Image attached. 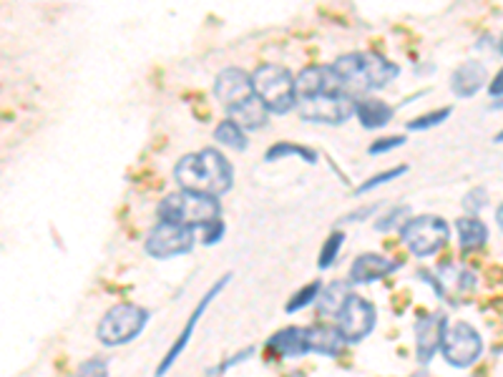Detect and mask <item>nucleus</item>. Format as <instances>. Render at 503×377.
Segmentation results:
<instances>
[{
	"instance_id": "nucleus-33",
	"label": "nucleus",
	"mask_w": 503,
	"mask_h": 377,
	"mask_svg": "<svg viewBox=\"0 0 503 377\" xmlns=\"http://www.w3.org/2000/svg\"><path fill=\"white\" fill-rule=\"evenodd\" d=\"M252 352H254V350H252V347H247V350L237 352L234 357H229V360H225V363L219 364V367H216L214 373H209V375H219V373H226L229 367H234V364L242 363V360H247V357H252Z\"/></svg>"
},
{
	"instance_id": "nucleus-8",
	"label": "nucleus",
	"mask_w": 503,
	"mask_h": 377,
	"mask_svg": "<svg viewBox=\"0 0 503 377\" xmlns=\"http://www.w3.org/2000/svg\"><path fill=\"white\" fill-rule=\"evenodd\" d=\"M197 244V234L194 229L181 224H172V222H159L151 226L149 237H146V254L154 259H172V257H181L189 254Z\"/></svg>"
},
{
	"instance_id": "nucleus-38",
	"label": "nucleus",
	"mask_w": 503,
	"mask_h": 377,
	"mask_svg": "<svg viewBox=\"0 0 503 377\" xmlns=\"http://www.w3.org/2000/svg\"><path fill=\"white\" fill-rule=\"evenodd\" d=\"M496 144H503V131L499 134V136H496Z\"/></svg>"
},
{
	"instance_id": "nucleus-6",
	"label": "nucleus",
	"mask_w": 503,
	"mask_h": 377,
	"mask_svg": "<svg viewBox=\"0 0 503 377\" xmlns=\"http://www.w3.org/2000/svg\"><path fill=\"white\" fill-rule=\"evenodd\" d=\"M401 237L402 244L408 250L413 251L415 257H433L438 254L448 239H451V226L443 216H436V214H418V216H410L405 224L401 226Z\"/></svg>"
},
{
	"instance_id": "nucleus-22",
	"label": "nucleus",
	"mask_w": 503,
	"mask_h": 377,
	"mask_svg": "<svg viewBox=\"0 0 503 377\" xmlns=\"http://www.w3.org/2000/svg\"><path fill=\"white\" fill-rule=\"evenodd\" d=\"M214 138H216V144H222L226 149H247V131L234 124V121H229V118H225L222 124L214 128Z\"/></svg>"
},
{
	"instance_id": "nucleus-23",
	"label": "nucleus",
	"mask_w": 503,
	"mask_h": 377,
	"mask_svg": "<svg viewBox=\"0 0 503 377\" xmlns=\"http://www.w3.org/2000/svg\"><path fill=\"white\" fill-rule=\"evenodd\" d=\"M282 156H300L302 162L307 163L317 162V153H314L313 149L300 146V144H289V141H279V144H275L272 149H267V153H264L267 162H277V159H282Z\"/></svg>"
},
{
	"instance_id": "nucleus-11",
	"label": "nucleus",
	"mask_w": 503,
	"mask_h": 377,
	"mask_svg": "<svg viewBox=\"0 0 503 377\" xmlns=\"http://www.w3.org/2000/svg\"><path fill=\"white\" fill-rule=\"evenodd\" d=\"M214 99L225 106L226 113H234L242 106H247L250 101L257 99L254 88H252V74H247L244 68H237V66L225 68L214 81Z\"/></svg>"
},
{
	"instance_id": "nucleus-32",
	"label": "nucleus",
	"mask_w": 503,
	"mask_h": 377,
	"mask_svg": "<svg viewBox=\"0 0 503 377\" xmlns=\"http://www.w3.org/2000/svg\"><path fill=\"white\" fill-rule=\"evenodd\" d=\"M225 237V224H222V219L219 222H212L209 226H204V244H219V239Z\"/></svg>"
},
{
	"instance_id": "nucleus-30",
	"label": "nucleus",
	"mask_w": 503,
	"mask_h": 377,
	"mask_svg": "<svg viewBox=\"0 0 503 377\" xmlns=\"http://www.w3.org/2000/svg\"><path fill=\"white\" fill-rule=\"evenodd\" d=\"M402 144H405V136L380 138V141H375V144L367 149V153H370V156H380V153H388V151H393V149H401Z\"/></svg>"
},
{
	"instance_id": "nucleus-39",
	"label": "nucleus",
	"mask_w": 503,
	"mask_h": 377,
	"mask_svg": "<svg viewBox=\"0 0 503 377\" xmlns=\"http://www.w3.org/2000/svg\"><path fill=\"white\" fill-rule=\"evenodd\" d=\"M501 53H503V36H501Z\"/></svg>"
},
{
	"instance_id": "nucleus-12",
	"label": "nucleus",
	"mask_w": 503,
	"mask_h": 377,
	"mask_svg": "<svg viewBox=\"0 0 503 377\" xmlns=\"http://www.w3.org/2000/svg\"><path fill=\"white\" fill-rule=\"evenodd\" d=\"M232 279V275H225L219 282H214V287L204 294L199 300V304L194 307V312H191V317L187 320V325H184V329H181V335L176 338V342L172 345V350L166 352L163 355V360H162V364H159V370H156V377H163L172 367H174V363L184 355V350H187V345H189V339H191V335H194V329H197V325H199V320L204 317V312H207V307L212 304L219 294H222V289L226 287V282Z\"/></svg>"
},
{
	"instance_id": "nucleus-35",
	"label": "nucleus",
	"mask_w": 503,
	"mask_h": 377,
	"mask_svg": "<svg viewBox=\"0 0 503 377\" xmlns=\"http://www.w3.org/2000/svg\"><path fill=\"white\" fill-rule=\"evenodd\" d=\"M377 204H373V206H365V209H360V212L350 214V216H345L342 222H360V219H365V216H370V214L375 212Z\"/></svg>"
},
{
	"instance_id": "nucleus-2",
	"label": "nucleus",
	"mask_w": 503,
	"mask_h": 377,
	"mask_svg": "<svg viewBox=\"0 0 503 377\" xmlns=\"http://www.w3.org/2000/svg\"><path fill=\"white\" fill-rule=\"evenodd\" d=\"M330 66L338 74L342 91L348 96H352V99L355 96H365L370 91L385 88L401 74L398 63L383 58L380 53H367V50L345 53L335 63H330Z\"/></svg>"
},
{
	"instance_id": "nucleus-28",
	"label": "nucleus",
	"mask_w": 503,
	"mask_h": 377,
	"mask_svg": "<svg viewBox=\"0 0 503 377\" xmlns=\"http://www.w3.org/2000/svg\"><path fill=\"white\" fill-rule=\"evenodd\" d=\"M402 174H408V166H398V169H388V171H383V174L370 176V179L365 181L363 187L357 188V194H367V191H373V188L383 187V184H388V181H395V179H401Z\"/></svg>"
},
{
	"instance_id": "nucleus-5",
	"label": "nucleus",
	"mask_w": 503,
	"mask_h": 377,
	"mask_svg": "<svg viewBox=\"0 0 503 377\" xmlns=\"http://www.w3.org/2000/svg\"><path fill=\"white\" fill-rule=\"evenodd\" d=\"M151 312L141 304H131V302H124V304H116L109 312L101 317L99 329L96 335L103 345L109 347H121V345H128L146 329L149 325Z\"/></svg>"
},
{
	"instance_id": "nucleus-40",
	"label": "nucleus",
	"mask_w": 503,
	"mask_h": 377,
	"mask_svg": "<svg viewBox=\"0 0 503 377\" xmlns=\"http://www.w3.org/2000/svg\"><path fill=\"white\" fill-rule=\"evenodd\" d=\"M415 377H420V375H415Z\"/></svg>"
},
{
	"instance_id": "nucleus-9",
	"label": "nucleus",
	"mask_w": 503,
	"mask_h": 377,
	"mask_svg": "<svg viewBox=\"0 0 503 377\" xmlns=\"http://www.w3.org/2000/svg\"><path fill=\"white\" fill-rule=\"evenodd\" d=\"M304 121L325 126L345 124L355 113V99L348 93H325V96H314V99L297 101L295 106Z\"/></svg>"
},
{
	"instance_id": "nucleus-7",
	"label": "nucleus",
	"mask_w": 503,
	"mask_h": 377,
	"mask_svg": "<svg viewBox=\"0 0 503 377\" xmlns=\"http://www.w3.org/2000/svg\"><path fill=\"white\" fill-rule=\"evenodd\" d=\"M440 352L446 357V363L453 367H471L481 360L483 355V339L478 335L473 325H468L463 320L458 322H446L443 327V338H440Z\"/></svg>"
},
{
	"instance_id": "nucleus-19",
	"label": "nucleus",
	"mask_w": 503,
	"mask_h": 377,
	"mask_svg": "<svg viewBox=\"0 0 503 377\" xmlns=\"http://www.w3.org/2000/svg\"><path fill=\"white\" fill-rule=\"evenodd\" d=\"M355 116L365 128H383L393 118V109L380 99H360L355 101Z\"/></svg>"
},
{
	"instance_id": "nucleus-21",
	"label": "nucleus",
	"mask_w": 503,
	"mask_h": 377,
	"mask_svg": "<svg viewBox=\"0 0 503 377\" xmlns=\"http://www.w3.org/2000/svg\"><path fill=\"white\" fill-rule=\"evenodd\" d=\"M352 294L350 285L345 282H332L327 287L320 289V297H317V310L327 317H338L340 310L345 307V302Z\"/></svg>"
},
{
	"instance_id": "nucleus-24",
	"label": "nucleus",
	"mask_w": 503,
	"mask_h": 377,
	"mask_svg": "<svg viewBox=\"0 0 503 377\" xmlns=\"http://www.w3.org/2000/svg\"><path fill=\"white\" fill-rule=\"evenodd\" d=\"M320 289H322V282H310V285H304L302 289H297L292 297H289L287 307H285V312L292 314V312H300V310H304V307H310L313 302H317V297H320Z\"/></svg>"
},
{
	"instance_id": "nucleus-1",
	"label": "nucleus",
	"mask_w": 503,
	"mask_h": 377,
	"mask_svg": "<svg viewBox=\"0 0 503 377\" xmlns=\"http://www.w3.org/2000/svg\"><path fill=\"white\" fill-rule=\"evenodd\" d=\"M174 179L181 191L219 199L234 187V169L219 149H201L179 159L174 166Z\"/></svg>"
},
{
	"instance_id": "nucleus-15",
	"label": "nucleus",
	"mask_w": 503,
	"mask_h": 377,
	"mask_svg": "<svg viewBox=\"0 0 503 377\" xmlns=\"http://www.w3.org/2000/svg\"><path fill=\"white\" fill-rule=\"evenodd\" d=\"M489 83V71L481 61L461 63L451 75V91L458 99H471Z\"/></svg>"
},
{
	"instance_id": "nucleus-36",
	"label": "nucleus",
	"mask_w": 503,
	"mask_h": 377,
	"mask_svg": "<svg viewBox=\"0 0 503 377\" xmlns=\"http://www.w3.org/2000/svg\"><path fill=\"white\" fill-rule=\"evenodd\" d=\"M496 224H499V229L503 232V204L496 209Z\"/></svg>"
},
{
	"instance_id": "nucleus-16",
	"label": "nucleus",
	"mask_w": 503,
	"mask_h": 377,
	"mask_svg": "<svg viewBox=\"0 0 503 377\" xmlns=\"http://www.w3.org/2000/svg\"><path fill=\"white\" fill-rule=\"evenodd\" d=\"M304 339H307V350L325 357H338L348 347V339L342 338L338 325L304 327Z\"/></svg>"
},
{
	"instance_id": "nucleus-4",
	"label": "nucleus",
	"mask_w": 503,
	"mask_h": 377,
	"mask_svg": "<svg viewBox=\"0 0 503 377\" xmlns=\"http://www.w3.org/2000/svg\"><path fill=\"white\" fill-rule=\"evenodd\" d=\"M252 88L254 96L262 101V106L269 113L292 111L297 106V96H295V75L289 74L285 66L277 63H262L260 68H254L252 74Z\"/></svg>"
},
{
	"instance_id": "nucleus-25",
	"label": "nucleus",
	"mask_w": 503,
	"mask_h": 377,
	"mask_svg": "<svg viewBox=\"0 0 503 377\" xmlns=\"http://www.w3.org/2000/svg\"><path fill=\"white\" fill-rule=\"evenodd\" d=\"M342 241H345V234H342V232H332V234L327 237V241L322 244V251H320V259H317V267H320V269H327V267L335 264L340 250H342Z\"/></svg>"
},
{
	"instance_id": "nucleus-31",
	"label": "nucleus",
	"mask_w": 503,
	"mask_h": 377,
	"mask_svg": "<svg viewBox=\"0 0 503 377\" xmlns=\"http://www.w3.org/2000/svg\"><path fill=\"white\" fill-rule=\"evenodd\" d=\"M75 377H106V363H103V360H91V363H84Z\"/></svg>"
},
{
	"instance_id": "nucleus-29",
	"label": "nucleus",
	"mask_w": 503,
	"mask_h": 377,
	"mask_svg": "<svg viewBox=\"0 0 503 377\" xmlns=\"http://www.w3.org/2000/svg\"><path fill=\"white\" fill-rule=\"evenodd\" d=\"M489 204V191L483 187H476L473 191H468L463 199V209L468 212V216H478V212Z\"/></svg>"
},
{
	"instance_id": "nucleus-26",
	"label": "nucleus",
	"mask_w": 503,
	"mask_h": 377,
	"mask_svg": "<svg viewBox=\"0 0 503 377\" xmlns=\"http://www.w3.org/2000/svg\"><path fill=\"white\" fill-rule=\"evenodd\" d=\"M451 113L453 109L448 106V109H438V111L426 113V116H418V118H413V121L408 124V128H410V131H426V128H433V126L443 124Z\"/></svg>"
},
{
	"instance_id": "nucleus-3",
	"label": "nucleus",
	"mask_w": 503,
	"mask_h": 377,
	"mask_svg": "<svg viewBox=\"0 0 503 377\" xmlns=\"http://www.w3.org/2000/svg\"><path fill=\"white\" fill-rule=\"evenodd\" d=\"M222 206L219 199L207 197V194H194V191H174L163 197L159 204V222H172V224L189 226H209L212 222H219Z\"/></svg>"
},
{
	"instance_id": "nucleus-27",
	"label": "nucleus",
	"mask_w": 503,
	"mask_h": 377,
	"mask_svg": "<svg viewBox=\"0 0 503 377\" xmlns=\"http://www.w3.org/2000/svg\"><path fill=\"white\" fill-rule=\"evenodd\" d=\"M413 214H410V206H395V209H390L383 219H377V224H375V229H380V232H388V229H393V226H401V224H405L408 219H410Z\"/></svg>"
},
{
	"instance_id": "nucleus-37",
	"label": "nucleus",
	"mask_w": 503,
	"mask_h": 377,
	"mask_svg": "<svg viewBox=\"0 0 503 377\" xmlns=\"http://www.w3.org/2000/svg\"><path fill=\"white\" fill-rule=\"evenodd\" d=\"M499 109H503V101H496V103L490 106V111H499Z\"/></svg>"
},
{
	"instance_id": "nucleus-34",
	"label": "nucleus",
	"mask_w": 503,
	"mask_h": 377,
	"mask_svg": "<svg viewBox=\"0 0 503 377\" xmlns=\"http://www.w3.org/2000/svg\"><path fill=\"white\" fill-rule=\"evenodd\" d=\"M489 91H490V96H493V99H501V96H503V68L499 71V74L493 75V81L489 83Z\"/></svg>"
},
{
	"instance_id": "nucleus-14",
	"label": "nucleus",
	"mask_w": 503,
	"mask_h": 377,
	"mask_svg": "<svg viewBox=\"0 0 503 377\" xmlns=\"http://www.w3.org/2000/svg\"><path fill=\"white\" fill-rule=\"evenodd\" d=\"M446 314H423L418 317L413 332H415V360L420 364H428L436 352L440 350V338H443V327H446Z\"/></svg>"
},
{
	"instance_id": "nucleus-13",
	"label": "nucleus",
	"mask_w": 503,
	"mask_h": 377,
	"mask_svg": "<svg viewBox=\"0 0 503 377\" xmlns=\"http://www.w3.org/2000/svg\"><path fill=\"white\" fill-rule=\"evenodd\" d=\"M325 93H345L332 66H307L295 75V96L297 101L325 96Z\"/></svg>"
},
{
	"instance_id": "nucleus-17",
	"label": "nucleus",
	"mask_w": 503,
	"mask_h": 377,
	"mask_svg": "<svg viewBox=\"0 0 503 377\" xmlns=\"http://www.w3.org/2000/svg\"><path fill=\"white\" fill-rule=\"evenodd\" d=\"M395 269H398V264L383 254H360L350 267V285H370V282L388 276Z\"/></svg>"
},
{
	"instance_id": "nucleus-18",
	"label": "nucleus",
	"mask_w": 503,
	"mask_h": 377,
	"mask_svg": "<svg viewBox=\"0 0 503 377\" xmlns=\"http://www.w3.org/2000/svg\"><path fill=\"white\" fill-rule=\"evenodd\" d=\"M267 350L277 355V357H287V360H297L302 355H307V339H304V327H285L275 332L267 339Z\"/></svg>"
},
{
	"instance_id": "nucleus-20",
	"label": "nucleus",
	"mask_w": 503,
	"mask_h": 377,
	"mask_svg": "<svg viewBox=\"0 0 503 377\" xmlns=\"http://www.w3.org/2000/svg\"><path fill=\"white\" fill-rule=\"evenodd\" d=\"M455 232H458V241L463 251L481 250L489 241V229L478 216H461L455 222Z\"/></svg>"
},
{
	"instance_id": "nucleus-10",
	"label": "nucleus",
	"mask_w": 503,
	"mask_h": 377,
	"mask_svg": "<svg viewBox=\"0 0 503 377\" xmlns=\"http://www.w3.org/2000/svg\"><path fill=\"white\" fill-rule=\"evenodd\" d=\"M335 320H338L340 332L348 339V345H357L375 329L377 312L370 302L357 297V294H350Z\"/></svg>"
}]
</instances>
